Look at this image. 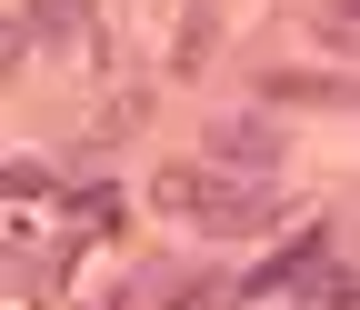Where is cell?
Instances as JSON below:
<instances>
[{
	"mask_svg": "<svg viewBox=\"0 0 360 310\" xmlns=\"http://www.w3.org/2000/svg\"><path fill=\"white\" fill-rule=\"evenodd\" d=\"M270 160H281V130L270 120H220L210 130V170H231V181H260Z\"/></svg>",
	"mask_w": 360,
	"mask_h": 310,
	"instance_id": "obj_1",
	"label": "cell"
},
{
	"mask_svg": "<svg viewBox=\"0 0 360 310\" xmlns=\"http://www.w3.org/2000/svg\"><path fill=\"white\" fill-rule=\"evenodd\" d=\"M321 260H330V231H300L290 250H270V260H260V271L240 280V300H270V290H290L300 271H321Z\"/></svg>",
	"mask_w": 360,
	"mask_h": 310,
	"instance_id": "obj_2",
	"label": "cell"
},
{
	"mask_svg": "<svg viewBox=\"0 0 360 310\" xmlns=\"http://www.w3.org/2000/svg\"><path fill=\"white\" fill-rule=\"evenodd\" d=\"M70 30H90V0H30V20H20V51H30V40H70Z\"/></svg>",
	"mask_w": 360,
	"mask_h": 310,
	"instance_id": "obj_3",
	"label": "cell"
}]
</instances>
